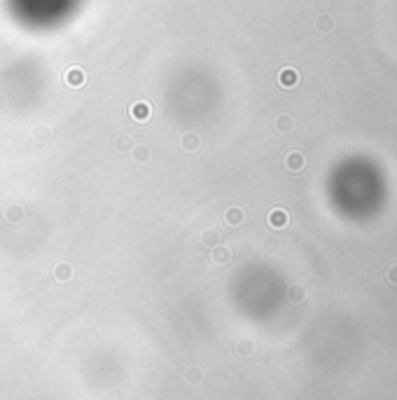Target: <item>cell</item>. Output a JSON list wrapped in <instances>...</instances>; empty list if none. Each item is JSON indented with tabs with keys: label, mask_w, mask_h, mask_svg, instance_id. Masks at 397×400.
<instances>
[{
	"label": "cell",
	"mask_w": 397,
	"mask_h": 400,
	"mask_svg": "<svg viewBox=\"0 0 397 400\" xmlns=\"http://www.w3.org/2000/svg\"><path fill=\"white\" fill-rule=\"evenodd\" d=\"M278 82H281V87H285V89L297 87V82H299V73L294 70V68H283L281 75H278Z\"/></svg>",
	"instance_id": "obj_1"
},
{
	"label": "cell",
	"mask_w": 397,
	"mask_h": 400,
	"mask_svg": "<svg viewBox=\"0 0 397 400\" xmlns=\"http://www.w3.org/2000/svg\"><path fill=\"white\" fill-rule=\"evenodd\" d=\"M287 220H290V218H287V213L283 211V208H274V211L269 213V225H271V227H276V229L285 227Z\"/></svg>",
	"instance_id": "obj_2"
},
{
	"label": "cell",
	"mask_w": 397,
	"mask_h": 400,
	"mask_svg": "<svg viewBox=\"0 0 397 400\" xmlns=\"http://www.w3.org/2000/svg\"><path fill=\"white\" fill-rule=\"evenodd\" d=\"M304 164H306V161H304V155H302V152H297V150H292L290 155L285 157V167L290 169V171H302Z\"/></svg>",
	"instance_id": "obj_3"
},
{
	"label": "cell",
	"mask_w": 397,
	"mask_h": 400,
	"mask_svg": "<svg viewBox=\"0 0 397 400\" xmlns=\"http://www.w3.org/2000/svg\"><path fill=\"white\" fill-rule=\"evenodd\" d=\"M276 129H278V131H283V133L292 131V129H294V117H290V115H281V117L276 120Z\"/></svg>",
	"instance_id": "obj_4"
},
{
	"label": "cell",
	"mask_w": 397,
	"mask_h": 400,
	"mask_svg": "<svg viewBox=\"0 0 397 400\" xmlns=\"http://www.w3.org/2000/svg\"><path fill=\"white\" fill-rule=\"evenodd\" d=\"M332 28H334V19H332L330 14H322V17L318 19V31L320 33H330Z\"/></svg>",
	"instance_id": "obj_5"
},
{
	"label": "cell",
	"mask_w": 397,
	"mask_h": 400,
	"mask_svg": "<svg viewBox=\"0 0 397 400\" xmlns=\"http://www.w3.org/2000/svg\"><path fill=\"white\" fill-rule=\"evenodd\" d=\"M386 281L390 286H397V265H390L386 269Z\"/></svg>",
	"instance_id": "obj_6"
},
{
	"label": "cell",
	"mask_w": 397,
	"mask_h": 400,
	"mask_svg": "<svg viewBox=\"0 0 397 400\" xmlns=\"http://www.w3.org/2000/svg\"><path fill=\"white\" fill-rule=\"evenodd\" d=\"M82 80H84V75H82V73H70V75H68V82H70V84H82Z\"/></svg>",
	"instance_id": "obj_7"
},
{
	"label": "cell",
	"mask_w": 397,
	"mask_h": 400,
	"mask_svg": "<svg viewBox=\"0 0 397 400\" xmlns=\"http://www.w3.org/2000/svg\"><path fill=\"white\" fill-rule=\"evenodd\" d=\"M229 218H232V220H229L232 225H238V222H241V211H238V208H236V211H232V216H229Z\"/></svg>",
	"instance_id": "obj_8"
},
{
	"label": "cell",
	"mask_w": 397,
	"mask_h": 400,
	"mask_svg": "<svg viewBox=\"0 0 397 400\" xmlns=\"http://www.w3.org/2000/svg\"><path fill=\"white\" fill-rule=\"evenodd\" d=\"M290 297H294V300H302V297H304V290H302V288L290 290Z\"/></svg>",
	"instance_id": "obj_9"
}]
</instances>
